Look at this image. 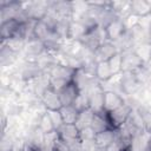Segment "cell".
<instances>
[{"mask_svg": "<svg viewBox=\"0 0 151 151\" xmlns=\"http://www.w3.org/2000/svg\"><path fill=\"white\" fill-rule=\"evenodd\" d=\"M116 138V130L113 129H107L105 131H101V132H98L96 133L94 136V142L96 144L101 147V149H105Z\"/></svg>", "mask_w": 151, "mask_h": 151, "instance_id": "obj_10", "label": "cell"}, {"mask_svg": "<svg viewBox=\"0 0 151 151\" xmlns=\"http://www.w3.org/2000/svg\"><path fill=\"white\" fill-rule=\"evenodd\" d=\"M94 111L91 110L90 107L88 109H85L83 111H79V114H78V118L76 120V126L79 131L86 129V127H90L91 126V123H92V119L94 117Z\"/></svg>", "mask_w": 151, "mask_h": 151, "instance_id": "obj_11", "label": "cell"}, {"mask_svg": "<svg viewBox=\"0 0 151 151\" xmlns=\"http://www.w3.org/2000/svg\"><path fill=\"white\" fill-rule=\"evenodd\" d=\"M117 53V50H116V45L111 41H105L104 44H101L94 52V57L96 59L98 60V63L100 61H109L114 54Z\"/></svg>", "mask_w": 151, "mask_h": 151, "instance_id": "obj_9", "label": "cell"}, {"mask_svg": "<svg viewBox=\"0 0 151 151\" xmlns=\"http://www.w3.org/2000/svg\"><path fill=\"white\" fill-rule=\"evenodd\" d=\"M41 103L47 111H59L63 107L58 91L53 90L52 87H47L44 91V93L41 94Z\"/></svg>", "mask_w": 151, "mask_h": 151, "instance_id": "obj_3", "label": "cell"}, {"mask_svg": "<svg viewBox=\"0 0 151 151\" xmlns=\"http://www.w3.org/2000/svg\"><path fill=\"white\" fill-rule=\"evenodd\" d=\"M131 13L136 17H147L151 13V2L147 1H132L131 2Z\"/></svg>", "mask_w": 151, "mask_h": 151, "instance_id": "obj_13", "label": "cell"}, {"mask_svg": "<svg viewBox=\"0 0 151 151\" xmlns=\"http://www.w3.org/2000/svg\"><path fill=\"white\" fill-rule=\"evenodd\" d=\"M125 104L123 97L114 91H104V101H103V111L111 112L117 110L118 107Z\"/></svg>", "mask_w": 151, "mask_h": 151, "instance_id": "obj_6", "label": "cell"}, {"mask_svg": "<svg viewBox=\"0 0 151 151\" xmlns=\"http://www.w3.org/2000/svg\"><path fill=\"white\" fill-rule=\"evenodd\" d=\"M132 111H133L132 106L130 104L125 103L123 106L118 107L117 110H113L111 112H106V118H107V123H109L110 127L113 130L119 129L122 125L125 124V122L127 120V118Z\"/></svg>", "mask_w": 151, "mask_h": 151, "instance_id": "obj_1", "label": "cell"}, {"mask_svg": "<svg viewBox=\"0 0 151 151\" xmlns=\"http://www.w3.org/2000/svg\"><path fill=\"white\" fill-rule=\"evenodd\" d=\"M79 93H80V90L73 80L70 81L68 84H66L61 90L58 91V94H59L63 106L73 105V103L77 99V97L79 96Z\"/></svg>", "mask_w": 151, "mask_h": 151, "instance_id": "obj_2", "label": "cell"}, {"mask_svg": "<svg viewBox=\"0 0 151 151\" xmlns=\"http://www.w3.org/2000/svg\"><path fill=\"white\" fill-rule=\"evenodd\" d=\"M59 113L61 116L64 124H76L79 111L73 105H67V106H63L59 110Z\"/></svg>", "mask_w": 151, "mask_h": 151, "instance_id": "obj_12", "label": "cell"}, {"mask_svg": "<svg viewBox=\"0 0 151 151\" xmlns=\"http://www.w3.org/2000/svg\"><path fill=\"white\" fill-rule=\"evenodd\" d=\"M151 146V132L143 131L131 138L127 151H149Z\"/></svg>", "mask_w": 151, "mask_h": 151, "instance_id": "obj_4", "label": "cell"}, {"mask_svg": "<svg viewBox=\"0 0 151 151\" xmlns=\"http://www.w3.org/2000/svg\"><path fill=\"white\" fill-rule=\"evenodd\" d=\"M107 63L111 67V71H112L113 76H116L118 72L122 71V53L117 52Z\"/></svg>", "mask_w": 151, "mask_h": 151, "instance_id": "obj_15", "label": "cell"}, {"mask_svg": "<svg viewBox=\"0 0 151 151\" xmlns=\"http://www.w3.org/2000/svg\"><path fill=\"white\" fill-rule=\"evenodd\" d=\"M58 134H59V138L63 142L67 143V144L80 140L79 130L77 129V126L74 124H64V125H61L60 129L58 130Z\"/></svg>", "mask_w": 151, "mask_h": 151, "instance_id": "obj_8", "label": "cell"}, {"mask_svg": "<svg viewBox=\"0 0 151 151\" xmlns=\"http://www.w3.org/2000/svg\"><path fill=\"white\" fill-rule=\"evenodd\" d=\"M94 76H96L98 79L104 80V81L110 80V79L113 77V73H112V71H111V67H110L109 63H107V61L97 63L96 71H94Z\"/></svg>", "mask_w": 151, "mask_h": 151, "instance_id": "obj_14", "label": "cell"}, {"mask_svg": "<svg viewBox=\"0 0 151 151\" xmlns=\"http://www.w3.org/2000/svg\"><path fill=\"white\" fill-rule=\"evenodd\" d=\"M125 25L122 18H117L114 19L112 22H110L105 29H106V35L107 39L111 41H117L118 39H120L124 34H125Z\"/></svg>", "mask_w": 151, "mask_h": 151, "instance_id": "obj_7", "label": "cell"}, {"mask_svg": "<svg viewBox=\"0 0 151 151\" xmlns=\"http://www.w3.org/2000/svg\"><path fill=\"white\" fill-rule=\"evenodd\" d=\"M143 66V60L133 51H126L122 53V71L136 72Z\"/></svg>", "mask_w": 151, "mask_h": 151, "instance_id": "obj_5", "label": "cell"}]
</instances>
